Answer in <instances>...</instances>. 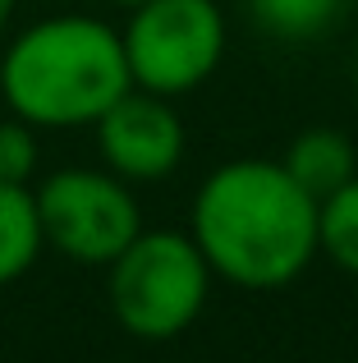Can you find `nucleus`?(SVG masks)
<instances>
[{"label": "nucleus", "mask_w": 358, "mask_h": 363, "mask_svg": "<svg viewBox=\"0 0 358 363\" xmlns=\"http://www.w3.org/2000/svg\"><path fill=\"white\" fill-rule=\"evenodd\" d=\"M322 203L280 161H230L193 198V240L216 276L243 290L289 285L322 248Z\"/></svg>", "instance_id": "obj_1"}, {"label": "nucleus", "mask_w": 358, "mask_h": 363, "mask_svg": "<svg viewBox=\"0 0 358 363\" xmlns=\"http://www.w3.org/2000/svg\"><path fill=\"white\" fill-rule=\"evenodd\" d=\"M134 88L125 42L88 14L33 23L0 60V92L33 129L97 124Z\"/></svg>", "instance_id": "obj_2"}, {"label": "nucleus", "mask_w": 358, "mask_h": 363, "mask_svg": "<svg viewBox=\"0 0 358 363\" xmlns=\"http://www.w3.org/2000/svg\"><path fill=\"white\" fill-rule=\"evenodd\" d=\"M212 262L193 235L138 230V240L110 262V313L138 340H171L207 303Z\"/></svg>", "instance_id": "obj_3"}, {"label": "nucleus", "mask_w": 358, "mask_h": 363, "mask_svg": "<svg viewBox=\"0 0 358 363\" xmlns=\"http://www.w3.org/2000/svg\"><path fill=\"white\" fill-rule=\"evenodd\" d=\"M134 88L156 97L193 92L221 65L225 18L216 0H143L120 33Z\"/></svg>", "instance_id": "obj_4"}, {"label": "nucleus", "mask_w": 358, "mask_h": 363, "mask_svg": "<svg viewBox=\"0 0 358 363\" xmlns=\"http://www.w3.org/2000/svg\"><path fill=\"white\" fill-rule=\"evenodd\" d=\"M42 240L83 267H110L138 240V203L115 170H55L37 184Z\"/></svg>", "instance_id": "obj_5"}, {"label": "nucleus", "mask_w": 358, "mask_h": 363, "mask_svg": "<svg viewBox=\"0 0 358 363\" xmlns=\"http://www.w3.org/2000/svg\"><path fill=\"white\" fill-rule=\"evenodd\" d=\"M97 147H101V161L120 179L156 184L184 157V124H179L166 97H156L147 88H129L97 120Z\"/></svg>", "instance_id": "obj_6"}, {"label": "nucleus", "mask_w": 358, "mask_h": 363, "mask_svg": "<svg viewBox=\"0 0 358 363\" xmlns=\"http://www.w3.org/2000/svg\"><path fill=\"white\" fill-rule=\"evenodd\" d=\"M280 166H285L317 203H326V198L340 194L358 175V152H354L350 133H340V129H304L289 143Z\"/></svg>", "instance_id": "obj_7"}, {"label": "nucleus", "mask_w": 358, "mask_h": 363, "mask_svg": "<svg viewBox=\"0 0 358 363\" xmlns=\"http://www.w3.org/2000/svg\"><path fill=\"white\" fill-rule=\"evenodd\" d=\"M46 248L37 198L28 184H0V285L18 281Z\"/></svg>", "instance_id": "obj_8"}, {"label": "nucleus", "mask_w": 358, "mask_h": 363, "mask_svg": "<svg viewBox=\"0 0 358 363\" xmlns=\"http://www.w3.org/2000/svg\"><path fill=\"white\" fill-rule=\"evenodd\" d=\"M340 5L345 0H248L253 18L271 37H289V42H304V37H317L322 28H331Z\"/></svg>", "instance_id": "obj_9"}, {"label": "nucleus", "mask_w": 358, "mask_h": 363, "mask_svg": "<svg viewBox=\"0 0 358 363\" xmlns=\"http://www.w3.org/2000/svg\"><path fill=\"white\" fill-rule=\"evenodd\" d=\"M317 230H322L326 257L340 262L350 276H358V175L340 189V194H331L322 203V221H317Z\"/></svg>", "instance_id": "obj_10"}, {"label": "nucleus", "mask_w": 358, "mask_h": 363, "mask_svg": "<svg viewBox=\"0 0 358 363\" xmlns=\"http://www.w3.org/2000/svg\"><path fill=\"white\" fill-rule=\"evenodd\" d=\"M37 170V138L28 120H0V184H28Z\"/></svg>", "instance_id": "obj_11"}, {"label": "nucleus", "mask_w": 358, "mask_h": 363, "mask_svg": "<svg viewBox=\"0 0 358 363\" xmlns=\"http://www.w3.org/2000/svg\"><path fill=\"white\" fill-rule=\"evenodd\" d=\"M9 9H14V0H0V33H5V23H9Z\"/></svg>", "instance_id": "obj_12"}, {"label": "nucleus", "mask_w": 358, "mask_h": 363, "mask_svg": "<svg viewBox=\"0 0 358 363\" xmlns=\"http://www.w3.org/2000/svg\"><path fill=\"white\" fill-rule=\"evenodd\" d=\"M120 5H143V0H120Z\"/></svg>", "instance_id": "obj_13"}]
</instances>
